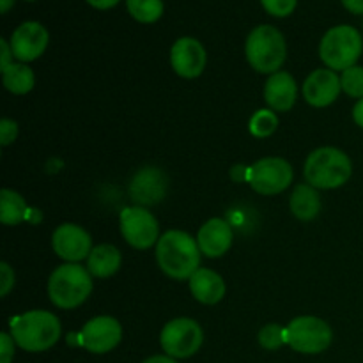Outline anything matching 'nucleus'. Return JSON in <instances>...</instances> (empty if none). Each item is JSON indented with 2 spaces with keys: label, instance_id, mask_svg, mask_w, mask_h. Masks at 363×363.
Returning <instances> with one entry per match:
<instances>
[{
  "label": "nucleus",
  "instance_id": "nucleus-26",
  "mask_svg": "<svg viewBox=\"0 0 363 363\" xmlns=\"http://www.w3.org/2000/svg\"><path fill=\"white\" fill-rule=\"evenodd\" d=\"M340 84H342V91L351 98H363V67L353 66L350 69L342 71L340 77Z\"/></svg>",
  "mask_w": 363,
  "mask_h": 363
},
{
  "label": "nucleus",
  "instance_id": "nucleus-10",
  "mask_svg": "<svg viewBox=\"0 0 363 363\" xmlns=\"http://www.w3.org/2000/svg\"><path fill=\"white\" fill-rule=\"evenodd\" d=\"M248 183L257 194L277 195L293 183V167L284 158H262L248 169Z\"/></svg>",
  "mask_w": 363,
  "mask_h": 363
},
{
  "label": "nucleus",
  "instance_id": "nucleus-30",
  "mask_svg": "<svg viewBox=\"0 0 363 363\" xmlns=\"http://www.w3.org/2000/svg\"><path fill=\"white\" fill-rule=\"evenodd\" d=\"M14 339L9 333H0V363H11L14 358Z\"/></svg>",
  "mask_w": 363,
  "mask_h": 363
},
{
  "label": "nucleus",
  "instance_id": "nucleus-36",
  "mask_svg": "<svg viewBox=\"0 0 363 363\" xmlns=\"http://www.w3.org/2000/svg\"><path fill=\"white\" fill-rule=\"evenodd\" d=\"M142 363H177L174 358L170 357H163V354H156V357H151L147 358V360H144Z\"/></svg>",
  "mask_w": 363,
  "mask_h": 363
},
{
  "label": "nucleus",
  "instance_id": "nucleus-18",
  "mask_svg": "<svg viewBox=\"0 0 363 363\" xmlns=\"http://www.w3.org/2000/svg\"><path fill=\"white\" fill-rule=\"evenodd\" d=\"M298 87L294 78L286 71L272 74L266 82L264 87V99L269 105V108L277 112H287L296 103Z\"/></svg>",
  "mask_w": 363,
  "mask_h": 363
},
{
  "label": "nucleus",
  "instance_id": "nucleus-20",
  "mask_svg": "<svg viewBox=\"0 0 363 363\" xmlns=\"http://www.w3.org/2000/svg\"><path fill=\"white\" fill-rule=\"evenodd\" d=\"M121 262H123L121 252L113 245H98L92 248L91 255L87 257V269L92 277L106 279L121 268Z\"/></svg>",
  "mask_w": 363,
  "mask_h": 363
},
{
  "label": "nucleus",
  "instance_id": "nucleus-6",
  "mask_svg": "<svg viewBox=\"0 0 363 363\" xmlns=\"http://www.w3.org/2000/svg\"><path fill=\"white\" fill-rule=\"evenodd\" d=\"M363 52L362 34L351 25L333 27L323 35L319 55L321 60L333 71H346L357 66Z\"/></svg>",
  "mask_w": 363,
  "mask_h": 363
},
{
  "label": "nucleus",
  "instance_id": "nucleus-16",
  "mask_svg": "<svg viewBox=\"0 0 363 363\" xmlns=\"http://www.w3.org/2000/svg\"><path fill=\"white\" fill-rule=\"evenodd\" d=\"M342 91L340 77L333 69H315L307 77L303 84V98L308 105L328 106L339 98Z\"/></svg>",
  "mask_w": 363,
  "mask_h": 363
},
{
  "label": "nucleus",
  "instance_id": "nucleus-24",
  "mask_svg": "<svg viewBox=\"0 0 363 363\" xmlns=\"http://www.w3.org/2000/svg\"><path fill=\"white\" fill-rule=\"evenodd\" d=\"M128 13L140 23H155L163 14L162 0H126Z\"/></svg>",
  "mask_w": 363,
  "mask_h": 363
},
{
  "label": "nucleus",
  "instance_id": "nucleus-22",
  "mask_svg": "<svg viewBox=\"0 0 363 363\" xmlns=\"http://www.w3.org/2000/svg\"><path fill=\"white\" fill-rule=\"evenodd\" d=\"M27 211L25 199L20 194L7 188L0 191V222L4 225H18L27 218Z\"/></svg>",
  "mask_w": 363,
  "mask_h": 363
},
{
  "label": "nucleus",
  "instance_id": "nucleus-23",
  "mask_svg": "<svg viewBox=\"0 0 363 363\" xmlns=\"http://www.w3.org/2000/svg\"><path fill=\"white\" fill-rule=\"evenodd\" d=\"M4 87L13 94H27L34 87V73L25 64H11L2 71Z\"/></svg>",
  "mask_w": 363,
  "mask_h": 363
},
{
  "label": "nucleus",
  "instance_id": "nucleus-5",
  "mask_svg": "<svg viewBox=\"0 0 363 363\" xmlns=\"http://www.w3.org/2000/svg\"><path fill=\"white\" fill-rule=\"evenodd\" d=\"M245 53L255 71L275 74L286 62V39L279 28L272 27V25H261L248 34Z\"/></svg>",
  "mask_w": 363,
  "mask_h": 363
},
{
  "label": "nucleus",
  "instance_id": "nucleus-21",
  "mask_svg": "<svg viewBox=\"0 0 363 363\" xmlns=\"http://www.w3.org/2000/svg\"><path fill=\"white\" fill-rule=\"evenodd\" d=\"M291 211L298 220H308L315 218L321 211V199H319L318 190L311 184H298L291 195Z\"/></svg>",
  "mask_w": 363,
  "mask_h": 363
},
{
  "label": "nucleus",
  "instance_id": "nucleus-9",
  "mask_svg": "<svg viewBox=\"0 0 363 363\" xmlns=\"http://www.w3.org/2000/svg\"><path fill=\"white\" fill-rule=\"evenodd\" d=\"M119 222L123 238L133 248L145 250V248H151L152 245L160 241L158 220L145 208L133 206V208L123 209Z\"/></svg>",
  "mask_w": 363,
  "mask_h": 363
},
{
  "label": "nucleus",
  "instance_id": "nucleus-32",
  "mask_svg": "<svg viewBox=\"0 0 363 363\" xmlns=\"http://www.w3.org/2000/svg\"><path fill=\"white\" fill-rule=\"evenodd\" d=\"M0 48H2V59H0V69H6L13 64V50H11V45L6 41V39H0Z\"/></svg>",
  "mask_w": 363,
  "mask_h": 363
},
{
  "label": "nucleus",
  "instance_id": "nucleus-11",
  "mask_svg": "<svg viewBox=\"0 0 363 363\" xmlns=\"http://www.w3.org/2000/svg\"><path fill=\"white\" fill-rule=\"evenodd\" d=\"M123 339V328L119 321L110 315H99L91 319L80 333V344L94 354L112 351Z\"/></svg>",
  "mask_w": 363,
  "mask_h": 363
},
{
  "label": "nucleus",
  "instance_id": "nucleus-29",
  "mask_svg": "<svg viewBox=\"0 0 363 363\" xmlns=\"http://www.w3.org/2000/svg\"><path fill=\"white\" fill-rule=\"evenodd\" d=\"M18 137V124L11 119L0 121V144L6 145L13 144Z\"/></svg>",
  "mask_w": 363,
  "mask_h": 363
},
{
  "label": "nucleus",
  "instance_id": "nucleus-7",
  "mask_svg": "<svg viewBox=\"0 0 363 363\" xmlns=\"http://www.w3.org/2000/svg\"><path fill=\"white\" fill-rule=\"evenodd\" d=\"M333 339L332 328L323 319L301 315L293 319L286 328V344L303 354H318L330 347Z\"/></svg>",
  "mask_w": 363,
  "mask_h": 363
},
{
  "label": "nucleus",
  "instance_id": "nucleus-38",
  "mask_svg": "<svg viewBox=\"0 0 363 363\" xmlns=\"http://www.w3.org/2000/svg\"><path fill=\"white\" fill-rule=\"evenodd\" d=\"M28 2H32V0H28Z\"/></svg>",
  "mask_w": 363,
  "mask_h": 363
},
{
  "label": "nucleus",
  "instance_id": "nucleus-2",
  "mask_svg": "<svg viewBox=\"0 0 363 363\" xmlns=\"http://www.w3.org/2000/svg\"><path fill=\"white\" fill-rule=\"evenodd\" d=\"M11 335L28 353L50 350L60 339V321L46 311H32L11 319Z\"/></svg>",
  "mask_w": 363,
  "mask_h": 363
},
{
  "label": "nucleus",
  "instance_id": "nucleus-27",
  "mask_svg": "<svg viewBox=\"0 0 363 363\" xmlns=\"http://www.w3.org/2000/svg\"><path fill=\"white\" fill-rule=\"evenodd\" d=\"M259 344H261L264 350L275 351L279 350L282 344H286V328H282L280 325H266L264 328L259 332Z\"/></svg>",
  "mask_w": 363,
  "mask_h": 363
},
{
  "label": "nucleus",
  "instance_id": "nucleus-34",
  "mask_svg": "<svg viewBox=\"0 0 363 363\" xmlns=\"http://www.w3.org/2000/svg\"><path fill=\"white\" fill-rule=\"evenodd\" d=\"M89 6L96 7V9H110V7L117 6L119 0H87Z\"/></svg>",
  "mask_w": 363,
  "mask_h": 363
},
{
  "label": "nucleus",
  "instance_id": "nucleus-33",
  "mask_svg": "<svg viewBox=\"0 0 363 363\" xmlns=\"http://www.w3.org/2000/svg\"><path fill=\"white\" fill-rule=\"evenodd\" d=\"M350 13L363 14V0H340Z\"/></svg>",
  "mask_w": 363,
  "mask_h": 363
},
{
  "label": "nucleus",
  "instance_id": "nucleus-14",
  "mask_svg": "<svg viewBox=\"0 0 363 363\" xmlns=\"http://www.w3.org/2000/svg\"><path fill=\"white\" fill-rule=\"evenodd\" d=\"M13 55L21 62H32L45 53L48 46V30L38 21H25L11 35Z\"/></svg>",
  "mask_w": 363,
  "mask_h": 363
},
{
  "label": "nucleus",
  "instance_id": "nucleus-17",
  "mask_svg": "<svg viewBox=\"0 0 363 363\" xmlns=\"http://www.w3.org/2000/svg\"><path fill=\"white\" fill-rule=\"evenodd\" d=\"M197 243L202 254L208 257H222L233 245V229L225 220L211 218L199 229Z\"/></svg>",
  "mask_w": 363,
  "mask_h": 363
},
{
  "label": "nucleus",
  "instance_id": "nucleus-12",
  "mask_svg": "<svg viewBox=\"0 0 363 363\" xmlns=\"http://www.w3.org/2000/svg\"><path fill=\"white\" fill-rule=\"evenodd\" d=\"M53 252L67 262H78L92 252V240L77 223H62L52 234Z\"/></svg>",
  "mask_w": 363,
  "mask_h": 363
},
{
  "label": "nucleus",
  "instance_id": "nucleus-1",
  "mask_svg": "<svg viewBox=\"0 0 363 363\" xmlns=\"http://www.w3.org/2000/svg\"><path fill=\"white\" fill-rule=\"evenodd\" d=\"M201 248L197 240L183 230H169L156 243V261L170 279H191L201 264Z\"/></svg>",
  "mask_w": 363,
  "mask_h": 363
},
{
  "label": "nucleus",
  "instance_id": "nucleus-4",
  "mask_svg": "<svg viewBox=\"0 0 363 363\" xmlns=\"http://www.w3.org/2000/svg\"><path fill=\"white\" fill-rule=\"evenodd\" d=\"M92 291V279L89 269L77 262L59 266L50 275L48 296L55 307L71 311L84 303Z\"/></svg>",
  "mask_w": 363,
  "mask_h": 363
},
{
  "label": "nucleus",
  "instance_id": "nucleus-28",
  "mask_svg": "<svg viewBox=\"0 0 363 363\" xmlns=\"http://www.w3.org/2000/svg\"><path fill=\"white\" fill-rule=\"evenodd\" d=\"M261 2L269 14L284 18V16H289V14L293 13L298 0H261Z\"/></svg>",
  "mask_w": 363,
  "mask_h": 363
},
{
  "label": "nucleus",
  "instance_id": "nucleus-15",
  "mask_svg": "<svg viewBox=\"0 0 363 363\" xmlns=\"http://www.w3.org/2000/svg\"><path fill=\"white\" fill-rule=\"evenodd\" d=\"M170 64L183 78H197L206 67V50L194 38H181L170 50Z\"/></svg>",
  "mask_w": 363,
  "mask_h": 363
},
{
  "label": "nucleus",
  "instance_id": "nucleus-25",
  "mask_svg": "<svg viewBox=\"0 0 363 363\" xmlns=\"http://www.w3.org/2000/svg\"><path fill=\"white\" fill-rule=\"evenodd\" d=\"M277 126H279V117L275 116V112H272V110L268 108L257 110V112L252 116L250 124H248L250 133L254 135L255 138L269 137V135L275 133Z\"/></svg>",
  "mask_w": 363,
  "mask_h": 363
},
{
  "label": "nucleus",
  "instance_id": "nucleus-19",
  "mask_svg": "<svg viewBox=\"0 0 363 363\" xmlns=\"http://www.w3.org/2000/svg\"><path fill=\"white\" fill-rule=\"evenodd\" d=\"M190 291L201 303L215 305L225 296V282L213 269L199 268L190 279Z\"/></svg>",
  "mask_w": 363,
  "mask_h": 363
},
{
  "label": "nucleus",
  "instance_id": "nucleus-13",
  "mask_svg": "<svg viewBox=\"0 0 363 363\" xmlns=\"http://www.w3.org/2000/svg\"><path fill=\"white\" fill-rule=\"evenodd\" d=\"M169 188L165 172L156 167H145L133 176L130 183V199L140 208H149L163 201Z\"/></svg>",
  "mask_w": 363,
  "mask_h": 363
},
{
  "label": "nucleus",
  "instance_id": "nucleus-3",
  "mask_svg": "<svg viewBox=\"0 0 363 363\" xmlns=\"http://www.w3.org/2000/svg\"><path fill=\"white\" fill-rule=\"evenodd\" d=\"M353 172L350 156L337 147H319L308 155L303 176L311 186L333 190L347 183Z\"/></svg>",
  "mask_w": 363,
  "mask_h": 363
},
{
  "label": "nucleus",
  "instance_id": "nucleus-31",
  "mask_svg": "<svg viewBox=\"0 0 363 363\" xmlns=\"http://www.w3.org/2000/svg\"><path fill=\"white\" fill-rule=\"evenodd\" d=\"M14 287V272L7 262L0 264V296H7Z\"/></svg>",
  "mask_w": 363,
  "mask_h": 363
},
{
  "label": "nucleus",
  "instance_id": "nucleus-35",
  "mask_svg": "<svg viewBox=\"0 0 363 363\" xmlns=\"http://www.w3.org/2000/svg\"><path fill=\"white\" fill-rule=\"evenodd\" d=\"M353 119L358 126L363 128V98L358 99V103L354 105L353 108Z\"/></svg>",
  "mask_w": 363,
  "mask_h": 363
},
{
  "label": "nucleus",
  "instance_id": "nucleus-37",
  "mask_svg": "<svg viewBox=\"0 0 363 363\" xmlns=\"http://www.w3.org/2000/svg\"><path fill=\"white\" fill-rule=\"evenodd\" d=\"M13 6H14V0H0V11H2L4 14H6Z\"/></svg>",
  "mask_w": 363,
  "mask_h": 363
},
{
  "label": "nucleus",
  "instance_id": "nucleus-8",
  "mask_svg": "<svg viewBox=\"0 0 363 363\" xmlns=\"http://www.w3.org/2000/svg\"><path fill=\"white\" fill-rule=\"evenodd\" d=\"M204 333L201 325L194 319L177 318L167 323L160 335V344L167 357L170 358H190L201 350Z\"/></svg>",
  "mask_w": 363,
  "mask_h": 363
}]
</instances>
